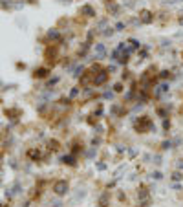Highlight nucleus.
<instances>
[{
  "label": "nucleus",
  "instance_id": "nucleus-1",
  "mask_svg": "<svg viewBox=\"0 0 183 207\" xmlns=\"http://www.w3.org/2000/svg\"><path fill=\"white\" fill-rule=\"evenodd\" d=\"M152 128V119L148 117V116H143V117H139V121H137V125H136V130L137 132H141V134H145Z\"/></svg>",
  "mask_w": 183,
  "mask_h": 207
},
{
  "label": "nucleus",
  "instance_id": "nucleus-2",
  "mask_svg": "<svg viewBox=\"0 0 183 207\" xmlns=\"http://www.w3.org/2000/svg\"><path fill=\"white\" fill-rule=\"evenodd\" d=\"M53 193L59 194V196L66 194V193H68V181H66V180H57V181L53 183Z\"/></svg>",
  "mask_w": 183,
  "mask_h": 207
},
{
  "label": "nucleus",
  "instance_id": "nucleus-3",
  "mask_svg": "<svg viewBox=\"0 0 183 207\" xmlns=\"http://www.w3.org/2000/svg\"><path fill=\"white\" fill-rule=\"evenodd\" d=\"M139 20H141L143 24H150V22H154V13H152V11H148V9H143V11L139 13Z\"/></svg>",
  "mask_w": 183,
  "mask_h": 207
},
{
  "label": "nucleus",
  "instance_id": "nucleus-4",
  "mask_svg": "<svg viewBox=\"0 0 183 207\" xmlns=\"http://www.w3.org/2000/svg\"><path fill=\"white\" fill-rule=\"evenodd\" d=\"M106 79H108V73L106 71H99V73H95L93 75V84H103V83H106Z\"/></svg>",
  "mask_w": 183,
  "mask_h": 207
},
{
  "label": "nucleus",
  "instance_id": "nucleus-5",
  "mask_svg": "<svg viewBox=\"0 0 183 207\" xmlns=\"http://www.w3.org/2000/svg\"><path fill=\"white\" fill-rule=\"evenodd\" d=\"M81 13H82L84 17H88V18H90V17H95V9H93L90 4H84V6L81 7Z\"/></svg>",
  "mask_w": 183,
  "mask_h": 207
},
{
  "label": "nucleus",
  "instance_id": "nucleus-6",
  "mask_svg": "<svg viewBox=\"0 0 183 207\" xmlns=\"http://www.w3.org/2000/svg\"><path fill=\"white\" fill-rule=\"evenodd\" d=\"M55 57H57V48H55V46H53V48H48V50H46V59L53 63Z\"/></svg>",
  "mask_w": 183,
  "mask_h": 207
},
{
  "label": "nucleus",
  "instance_id": "nucleus-7",
  "mask_svg": "<svg viewBox=\"0 0 183 207\" xmlns=\"http://www.w3.org/2000/svg\"><path fill=\"white\" fill-rule=\"evenodd\" d=\"M50 73V70L48 68H38V70H35V77H46Z\"/></svg>",
  "mask_w": 183,
  "mask_h": 207
},
{
  "label": "nucleus",
  "instance_id": "nucleus-8",
  "mask_svg": "<svg viewBox=\"0 0 183 207\" xmlns=\"http://www.w3.org/2000/svg\"><path fill=\"white\" fill-rule=\"evenodd\" d=\"M48 147H50V150H59V141L57 139H50Z\"/></svg>",
  "mask_w": 183,
  "mask_h": 207
},
{
  "label": "nucleus",
  "instance_id": "nucleus-9",
  "mask_svg": "<svg viewBox=\"0 0 183 207\" xmlns=\"http://www.w3.org/2000/svg\"><path fill=\"white\" fill-rule=\"evenodd\" d=\"M28 156H30V158H33V160H38V158H40V152H38V150H30V152H28Z\"/></svg>",
  "mask_w": 183,
  "mask_h": 207
},
{
  "label": "nucleus",
  "instance_id": "nucleus-10",
  "mask_svg": "<svg viewBox=\"0 0 183 207\" xmlns=\"http://www.w3.org/2000/svg\"><path fill=\"white\" fill-rule=\"evenodd\" d=\"M62 163H68V165H75V161H73L72 156H64V158H62Z\"/></svg>",
  "mask_w": 183,
  "mask_h": 207
},
{
  "label": "nucleus",
  "instance_id": "nucleus-11",
  "mask_svg": "<svg viewBox=\"0 0 183 207\" xmlns=\"http://www.w3.org/2000/svg\"><path fill=\"white\" fill-rule=\"evenodd\" d=\"M48 37L50 39H59V31L57 30H51V31H48Z\"/></svg>",
  "mask_w": 183,
  "mask_h": 207
}]
</instances>
